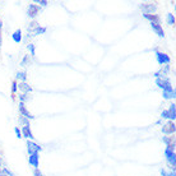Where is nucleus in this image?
<instances>
[{"mask_svg":"<svg viewBox=\"0 0 176 176\" xmlns=\"http://www.w3.org/2000/svg\"><path fill=\"white\" fill-rule=\"evenodd\" d=\"M165 158L167 161L171 170H176V153H175V143L166 146L165 148Z\"/></svg>","mask_w":176,"mask_h":176,"instance_id":"f257e3e1","label":"nucleus"},{"mask_svg":"<svg viewBox=\"0 0 176 176\" xmlns=\"http://www.w3.org/2000/svg\"><path fill=\"white\" fill-rule=\"evenodd\" d=\"M176 131V125L174 121H170L167 120L162 125V129H161V133H162L163 135H167V137H172Z\"/></svg>","mask_w":176,"mask_h":176,"instance_id":"f03ea898","label":"nucleus"},{"mask_svg":"<svg viewBox=\"0 0 176 176\" xmlns=\"http://www.w3.org/2000/svg\"><path fill=\"white\" fill-rule=\"evenodd\" d=\"M41 12H42V9L39 5H36V4H30V5L27 7V10H26L28 18L32 19V21H35L37 18V16H39Z\"/></svg>","mask_w":176,"mask_h":176,"instance_id":"7ed1b4c3","label":"nucleus"},{"mask_svg":"<svg viewBox=\"0 0 176 176\" xmlns=\"http://www.w3.org/2000/svg\"><path fill=\"white\" fill-rule=\"evenodd\" d=\"M156 60H157V63H158L161 66H163V65H170L171 58H170V55L166 54V52L156 50Z\"/></svg>","mask_w":176,"mask_h":176,"instance_id":"20e7f679","label":"nucleus"},{"mask_svg":"<svg viewBox=\"0 0 176 176\" xmlns=\"http://www.w3.org/2000/svg\"><path fill=\"white\" fill-rule=\"evenodd\" d=\"M26 146H27L28 156L35 154V153H39L40 154V152H42V147L40 144H37L35 140H27L26 142Z\"/></svg>","mask_w":176,"mask_h":176,"instance_id":"39448f33","label":"nucleus"},{"mask_svg":"<svg viewBox=\"0 0 176 176\" xmlns=\"http://www.w3.org/2000/svg\"><path fill=\"white\" fill-rule=\"evenodd\" d=\"M140 10L142 14H157L158 8L154 3H143L140 4Z\"/></svg>","mask_w":176,"mask_h":176,"instance_id":"423d86ee","label":"nucleus"},{"mask_svg":"<svg viewBox=\"0 0 176 176\" xmlns=\"http://www.w3.org/2000/svg\"><path fill=\"white\" fill-rule=\"evenodd\" d=\"M154 83H156V85L160 89H165V88H169V87H171V80H170V78L169 77H163V75H161V77H158V78H156L154 79Z\"/></svg>","mask_w":176,"mask_h":176,"instance_id":"0eeeda50","label":"nucleus"},{"mask_svg":"<svg viewBox=\"0 0 176 176\" xmlns=\"http://www.w3.org/2000/svg\"><path fill=\"white\" fill-rule=\"evenodd\" d=\"M18 110H19L21 116H25V117H27V119H30V120H33V119H35V115H32V114L27 110L26 103L19 102V105H18Z\"/></svg>","mask_w":176,"mask_h":176,"instance_id":"6e6552de","label":"nucleus"},{"mask_svg":"<svg viewBox=\"0 0 176 176\" xmlns=\"http://www.w3.org/2000/svg\"><path fill=\"white\" fill-rule=\"evenodd\" d=\"M162 97L165 100H175L176 98V91H175V88L172 87V85L169 88L162 89Z\"/></svg>","mask_w":176,"mask_h":176,"instance_id":"1a4fd4ad","label":"nucleus"},{"mask_svg":"<svg viewBox=\"0 0 176 176\" xmlns=\"http://www.w3.org/2000/svg\"><path fill=\"white\" fill-rule=\"evenodd\" d=\"M21 133H22V138H26L27 140H35V135L32 134V130H31V125L30 126H22Z\"/></svg>","mask_w":176,"mask_h":176,"instance_id":"9d476101","label":"nucleus"},{"mask_svg":"<svg viewBox=\"0 0 176 176\" xmlns=\"http://www.w3.org/2000/svg\"><path fill=\"white\" fill-rule=\"evenodd\" d=\"M18 91L23 94H30L33 91V88L27 82H19L18 83Z\"/></svg>","mask_w":176,"mask_h":176,"instance_id":"9b49d317","label":"nucleus"},{"mask_svg":"<svg viewBox=\"0 0 176 176\" xmlns=\"http://www.w3.org/2000/svg\"><path fill=\"white\" fill-rule=\"evenodd\" d=\"M28 163H30V166H32L33 169H39V166H40V154L35 153V154L28 156Z\"/></svg>","mask_w":176,"mask_h":176,"instance_id":"f8f14e48","label":"nucleus"},{"mask_svg":"<svg viewBox=\"0 0 176 176\" xmlns=\"http://www.w3.org/2000/svg\"><path fill=\"white\" fill-rule=\"evenodd\" d=\"M151 28L160 39H165V31L162 28V25H157V23H151Z\"/></svg>","mask_w":176,"mask_h":176,"instance_id":"ddd939ff","label":"nucleus"},{"mask_svg":"<svg viewBox=\"0 0 176 176\" xmlns=\"http://www.w3.org/2000/svg\"><path fill=\"white\" fill-rule=\"evenodd\" d=\"M143 18L147 19L149 23H157V25H161V17L158 14H143Z\"/></svg>","mask_w":176,"mask_h":176,"instance_id":"4468645a","label":"nucleus"},{"mask_svg":"<svg viewBox=\"0 0 176 176\" xmlns=\"http://www.w3.org/2000/svg\"><path fill=\"white\" fill-rule=\"evenodd\" d=\"M167 112H169L170 121H174V123H175V120H176V103H175V102H172V103L170 105Z\"/></svg>","mask_w":176,"mask_h":176,"instance_id":"2eb2a0df","label":"nucleus"},{"mask_svg":"<svg viewBox=\"0 0 176 176\" xmlns=\"http://www.w3.org/2000/svg\"><path fill=\"white\" fill-rule=\"evenodd\" d=\"M12 40L16 42V44H19L22 42V31L21 30H16L12 33Z\"/></svg>","mask_w":176,"mask_h":176,"instance_id":"dca6fc26","label":"nucleus"},{"mask_svg":"<svg viewBox=\"0 0 176 176\" xmlns=\"http://www.w3.org/2000/svg\"><path fill=\"white\" fill-rule=\"evenodd\" d=\"M16 80H19V82H26V80H27V72H26V70H19V72H17Z\"/></svg>","mask_w":176,"mask_h":176,"instance_id":"f3484780","label":"nucleus"},{"mask_svg":"<svg viewBox=\"0 0 176 176\" xmlns=\"http://www.w3.org/2000/svg\"><path fill=\"white\" fill-rule=\"evenodd\" d=\"M31 64H32V58L30 56V54H26L25 56H23L22 61L19 63V65H21V66H23V68H25V66H28V65H31Z\"/></svg>","mask_w":176,"mask_h":176,"instance_id":"a211bd4d","label":"nucleus"},{"mask_svg":"<svg viewBox=\"0 0 176 176\" xmlns=\"http://www.w3.org/2000/svg\"><path fill=\"white\" fill-rule=\"evenodd\" d=\"M160 175L161 176H176V170H170L167 171L166 169H160Z\"/></svg>","mask_w":176,"mask_h":176,"instance_id":"6ab92c4d","label":"nucleus"},{"mask_svg":"<svg viewBox=\"0 0 176 176\" xmlns=\"http://www.w3.org/2000/svg\"><path fill=\"white\" fill-rule=\"evenodd\" d=\"M39 26H40V25H39V22H37V21H31V22H30V26H28V35L31 33V36H32L33 31H35Z\"/></svg>","mask_w":176,"mask_h":176,"instance_id":"aec40b11","label":"nucleus"},{"mask_svg":"<svg viewBox=\"0 0 176 176\" xmlns=\"http://www.w3.org/2000/svg\"><path fill=\"white\" fill-rule=\"evenodd\" d=\"M166 22H167V25L170 26H175V16L172 13H167L166 14Z\"/></svg>","mask_w":176,"mask_h":176,"instance_id":"412c9836","label":"nucleus"},{"mask_svg":"<svg viewBox=\"0 0 176 176\" xmlns=\"http://www.w3.org/2000/svg\"><path fill=\"white\" fill-rule=\"evenodd\" d=\"M46 30L47 28L46 27H42V26H39L36 28L35 31H33L32 33V36H39V35H44V33H46Z\"/></svg>","mask_w":176,"mask_h":176,"instance_id":"4be33fe9","label":"nucleus"},{"mask_svg":"<svg viewBox=\"0 0 176 176\" xmlns=\"http://www.w3.org/2000/svg\"><path fill=\"white\" fill-rule=\"evenodd\" d=\"M18 121H19V124H21L22 126H30V125H31L30 119H27V117H25V116H21V115H19V117H18Z\"/></svg>","mask_w":176,"mask_h":176,"instance_id":"5701e85b","label":"nucleus"},{"mask_svg":"<svg viewBox=\"0 0 176 176\" xmlns=\"http://www.w3.org/2000/svg\"><path fill=\"white\" fill-rule=\"evenodd\" d=\"M18 100H19V102L26 103V102H30L32 98H31L30 94H23V93H19V96H18Z\"/></svg>","mask_w":176,"mask_h":176,"instance_id":"b1692460","label":"nucleus"},{"mask_svg":"<svg viewBox=\"0 0 176 176\" xmlns=\"http://www.w3.org/2000/svg\"><path fill=\"white\" fill-rule=\"evenodd\" d=\"M162 142L166 144V146H170V144H172V143H175V139L172 137H167V135H163L162 137Z\"/></svg>","mask_w":176,"mask_h":176,"instance_id":"393cba45","label":"nucleus"},{"mask_svg":"<svg viewBox=\"0 0 176 176\" xmlns=\"http://www.w3.org/2000/svg\"><path fill=\"white\" fill-rule=\"evenodd\" d=\"M27 50L30 51V56H31V58H32V59L35 58V56H36V50H35V45H33V44H28V45H27Z\"/></svg>","mask_w":176,"mask_h":176,"instance_id":"a878e982","label":"nucleus"},{"mask_svg":"<svg viewBox=\"0 0 176 176\" xmlns=\"http://www.w3.org/2000/svg\"><path fill=\"white\" fill-rule=\"evenodd\" d=\"M160 70H161V75H163V77H167V74L170 73L171 69H170V65H163Z\"/></svg>","mask_w":176,"mask_h":176,"instance_id":"bb28decb","label":"nucleus"},{"mask_svg":"<svg viewBox=\"0 0 176 176\" xmlns=\"http://www.w3.org/2000/svg\"><path fill=\"white\" fill-rule=\"evenodd\" d=\"M18 92V82L17 80H13L12 82V93H13V96Z\"/></svg>","mask_w":176,"mask_h":176,"instance_id":"cd10ccee","label":"nucleus"},{"mask_svg":"<svg viewBox=\"0 0 176 176\" xmlns=\"http://www.w3.org/2000/svg\"><path fill=\"white\" fill-rule=\"evenodd\" d=\"M1 174L5 175V176H14V174L9 169H7V167H1Z\"/></svg>","mask_w":176,"mask_h":176,"instance_id":"c85d7f7f","label":"nucleus"},{"mask_svg":"<svg viewBox=\"0 0 176 176\" xmlns=\"http://www.w3.org/2000/svg\"><path fill=\"white\" fill-rule=\"evenodd\" d=\"M14 133H16V137L18 138V139H21V138H22V133H21V129H19V128H18V126L14 128Z\"/></svg>","mask_w":176,"mask_h":176,"instance_id":"c756f323","label":"nucleus"},{"mask_svg":"<svg viewBox=\"0 0 176 176\" xmlns=\"http://www.w3.org/2000/svg\"><path fill=\"white\" fill-rule=\"evenodd\" d=\"M161 117L163 119V120H170V117H169V112L167 110H163L162 112H161Z\"/></svg>","mask_w":176,"mask_h":176,"instance_id":"7c9ffc66","label":"nucleus"},{"mask_svg":"<svg viewBox=\"0 0 176 176\" xmlns=\"http://www.w3.org/2000/svg\"><path fill=\"white\" fill-rule=\"evenodd\" d=\"M3 45V22L0 21V47Z\"/></svg>","mask_w":176,"mask_h":176,"instance_id":"2f4dec72","label":"nucleus"},{"mask_svg":"<svg viewBox=\"0 0 176 176\" xmlns=\"http://www.w3.org/2000/svg\"><path fill=\"white\" fill-rule=\"evenodd\" d=\"M33 176H44V174L40 171V169H35L33 170Z\"/></svg>","mask_w":176,"mask_h":176,"instance_id":"473e14b6","label":"nucleus"},{"mask_svg":"<svg viewBox=\"0 0 176 176\" xmlns=\"http://www.w3.org/2000/svg\"><path fill=\"white\" fill-rule=\"evenodd\" d=\"M153 77H154V78H158V77H161V70H158V72L153 73Z\"/></svg>","mask_w":176,"mask_h":176,"instance_id":"72a5a7b5","label":"nucleus"},{"mask_svg":"<svg viewBox=\"0 0 176 176\" xmlns=\"http://www.w3.org/2000/svg\"><path fill=\"white\" fill-rule=\"evenodd\" d=\"M1 167H3V158L0 157V170H1Z\"/></svg>","mask_w":176,"mask_h":176,"instance_id":"f704fd0d","label":"nucleus"},{"mask_svg":"<svg viewBox=\"0 0 176 176\" xmlns=\"http://www.w3.org/2000/svg\"><path fill=\"white\" fill-rule=\"evenodd\" d=\"M0 176H5V175H3V174H1V172H0Z\"/></svg>","mask_w":176,"mask_h":176,"instance_id":"c9c22d12","label":"nucleus"}]
</instances>
